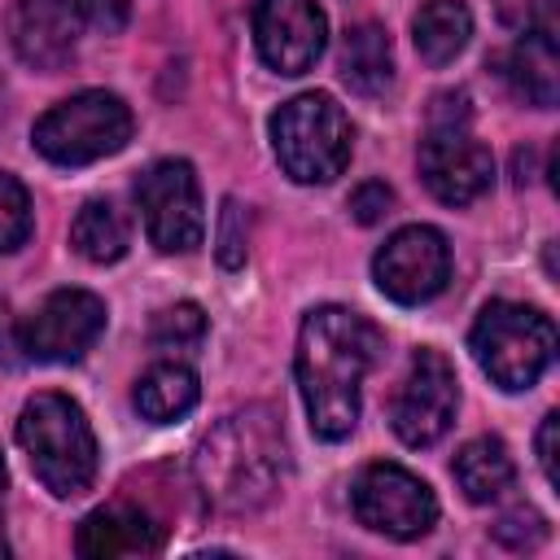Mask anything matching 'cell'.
I'll return each instance as SVG.
<instances>
[{"label":"cell","instance_id":"obj_31","mask_svg":"<svg viewBox=\"0 0 560 560\" xmlns=\"http://www.w3.org/2000/svg\"><path fill=\"white\" fill-rule=\"evenodd\" d=\"M4 490H9V468H4V455H0V499H4Z\"/></svg>","mask_w":560,"mask_h":560},{"label":"cell","instance_id":"obj_22","mask_svg":"<svg viewBox=\"0 0 560 560\" xmlns=\"http://www.w3.org/2000/svg\"><path fill=\"white\" fill-rule=\"evenodd\" d=\"M201 337H206V315L197 302H175V306L158 311L153 328H149V341L158 350H192Z\"/></svg>","mask_w":560,"mask_h":560},{"label":"cell","instance_id":"obj_13","mask_svg":"<svg viewBox=\"0 0 560 560\" xmlns=\"http://www.w3.org/2000/svg\"><path fill=\"white\" fill-rule=\"evenodd\" d=\"M328 39L324 9L315 0H254L258 57L280 74H306Z\"/></svg>","mask_w":560,"mask_h":560},{"label":"cell","instance_id":"obj_9","mask_svg":"<svg viewBox=\"0 0 560 560\" xmlns=\"http://www.w3.org/2000/svg\"><path fill=\"white\" fill-rule=\"evenodd\" d=\"M350 503H354V516L359 525L385 534V538H420L433 529L438 521V499L433 490L398 468V464H368L359 477H354V490H350Z\"/></svg>","mask_w":560,"mask_h":560},{"label":"cell","instance_id":"obj_29","mask_svg":"<svg viewBox=\"0 0 560 560\" xmlns=\"http://www.w3.org/2000/svg\"><path fill=\"white\" fill-rule=\"evenodd\" d=\"M556 433H560V416H542L538 424V464H542V477L547 486H560V472H556Z\"/></svg>","mask_w":560,"mask_h":560},{"label":"cell","instance_id":"obj_3","mask_svg":"<svg viewBox=\"0 0 560 560\" xmlns=\"http://www.w3.org/2000/svg\"><path fill=\"white\" fill-rule=\"evenodd\" d=\"M18 442L31 459V472L57 499H74L96 477V438L83 407L57 389L26 398L18 416Z\"/></svg>","mask_w":560,"mask_h":560},{"label":"cell","instance_id":"obj_24","mask_svg":"<svg viewBox=\"0 0 560 560\" xmlns=\"http://www.w3.org/2000/svg\"><path fill=\"white\" fill-rule=\"evenodd\" d=\"M490 534H494V542H503L508 551H534V547L547 538V521H542L534 508H516V512L499 516V521L490 525Z\"/></svg>","mask_w":560,"mask_h":560},{"label":"cell","instance_id":"obj_17","mask_svg":"<svg viewBox=\"0 0 560 560\" xmlns=\"http://www.w3.org/2000/svg\"><path fill=\"white\" fill-rule=\"evenodd\" d=\"M337 66H341V79L350 83V92L381 96L394 83V48H389V35L376 22L350 26L346 39H341Z\"/></svg>","mask_w":560,"mask_h":560},{"label":"cell","instance_id":"obj_28","mask_svg":"<svg viewBox=\"0 0 560 560\" xmlns=\"http://www.w3.org/2000/svg\"><path fill=\"white\" fill-rule=\"evenodd\" d=\"M83 22L92 26H105V31H118L127 22V0H66Z\"/></svg>","mask_w":560,"mask_h":560},{"label":"cell","instance_id":"obj_6","mask_svg":"<svg viewBox=\"0 0 560 560\" xmlns=\"http://www.w3.org/2000/svg\"><path fill=\"white\" fill-rule=\"evenodd\" d=\"M271 149L289 179L328 184L350 162V118L328 92H302L271 114Z\"/></svg>","mask_w":560,"mask_h":560},{"label":"cell","instance_id":"obj_5","mask_svg":"<svg viewBox=\"0 0 560 560\" xmlns=\"http://www.w3.org/2000/svg\"><path fill=\"white\" fill-rule=\"evenodd\" d=\"M468 350L481 363V372L516 394L529 389L556 359V328L542 311L521 306V302H486L472 332H468Z\"/></svg>","mask_w":560,"mask_h":560},{"label":"cell","instance_id":"obj_27","mask_svg":"<svg viewBox=\"0 0 560 560\" xmlns=\"http://www.w3.org/2000/svg\"><path fill=\"white\" fill-rule=\"evenodd\" d=\"M389 206H394V192H389L385 179H368V184H359V188L350 192V214H354L359 223H376V219H385Z\"/></svg>","mask_w":560,"mask_h":560},{"label":"cell","instance_id":"obj_14","mask_svg":"<svg viewBox=\"0 0 560 560\" xmlns=\"http://www.w3.org/2000/svg\"><path fill=\"white\" fill-rule=\"evenodd\" d=\"M83 18L66 0H18L9 9V39L35 70H61L74 57Z\"/></svg>","mask_w":560,"mask_h":560},{"label":"cell","instance_id":"obj_23","mask_svg":"<svg viewBox=\"0 0 560 560\" xmlns=\"http://www.w3.org/2000/svg\"><path fill=\"white\" fill-rule=\"evenodd\" d=\"M31 236V197L26 188L0 171V254H13Z\"/></svg>","mask_w":560,"mask_h":560},{"label":"cell","instance_id":"obj_30","mask_svg":"<svg viewBox=\"0 0 560 560\" xmlns=\"http://www.w3.org/2000/svg\"><path fill=\"white\" fill-rule=\"evenodd\" d=\"M13 350H18V328L9 319V302L0 298V359H13Z\"/></svg>","mask_w":560,"mask_h":560},{"label":"cell","instance_id":"obj_21","mask_svg":"<svg viewBox=\"0 0 560 560\" xmlns=\"http://www.w3.org/2000/svg\"><path fill=\"white\" fill-rule=\"evenodd\" d=\"M127 241H131V232L114 201H88L70 223V245L88 262H118L127 254Z\"/></svg>","mask_w":560,"mask_h":560},{"label":"cell","instance_id":"obj_15","mask_svg":"<svg viewBox=\"0 0 560 560\" xmlns=\"http://www.w3.org/2000/svg\"><path fill=\"white\" fill-rule=\"evenodd\" d=\"M162 525L131 508V503H109V508H96L92 516H83L79 525V556H96V560H109V556H153L162 551Z\"/></svg>","mask_w":560,"mask_h":560},{"label":"cell","instance_id":"obj_18","mask_svg":"<svg viewBox=\"0 0 560 560\" xmlns=\"http://www.w3.org/2000/svg\"><path fill=\"white\" fill-rule=\"evenodd\" d=\"M451 472H455V481H459V490H464L468 503H494L516 481L512 455H508V446L499 438H472V442H464L459 455H455V464H451Z\"/></svg>","mask_w":560,"mask_h":560},{"label":"cell","instance_id":"obj_20","mask_svg":"<svg viewBox=\"0 0 560 560\" xmlns=\"http://www.w3.org/2000/svg\"><path fill=\"white\" fill-rule=\"evenodd\" d=\"M197 407V376L184 363H158L136 381V411L149 424H171Z\"/></svg>","mask_w":560,"mask_h":560},{"label":"cell","instance_id":"obj_16","mask_svg":"<svg viewBox=\"0 0 560 560\" xmlns=\"http://www.w3.org/2000/svg\"><path fill=\"white\" fill-rule=\"evenodd\" d=\"M508 79L512 92L538 109L556 105L560 92V57H556V31H525L521 44L508 52Z\"/></svg>","mask_w":560,"mask_h":560},{"label":"cell","instance_id":"obj_10","mask_svg":"<svg viewBox=\"0 0 560 560\" xmlns=\"http://www.w3.org/2000/svg\"><path fill=\"white\" fill-rule=\"evenodd\" d=\"M101 332L105 302L88 289H57L18 324V346L39 363H74L96 346Z\"/></svg>","mask_w":560,"mask_h":560},{"label":"cell","instance_id":"obj_32","mask_svg":"<svg viewBox=\"0 0 560 560\" xmlns=\"http://www.w3.org/2000/svg\"><path fill=\"white\" fill-rule=\"evenodd\" d=\"M0 556H9V538H4V529H0Z\"/></svg>","mask_w":560,"mask_h":560},{"label":"cell","instance_id":"obj_8","mask_svg":"<svg viewBox=\"0 0 560 560\" xmlns=\"http://www.w3.org/2000/svg\"><path fill=\"white\" fill-rule=\"evenodd\" d=\"M136 206L144 219L149 241L162 254H188L206 236L201 188L184 158H162L136 179Z\"/></svg>","mask_w":560,"mask_h":560},{"label":"cell","instance_id":"obj_19","mask_svg":"<svg viewBox=\"0 0 560 560\" xmlns=\"http://www.w3.org/2000/svg\"><path fill=\"white\" fill-rule=\"evenodd\" d=\"M472 35V13L464 0H424L420 13L411 18V39L416 52L429 66H446L468 48Z\"/></svg>","mask_w":560,"mask_h":560},{"label":"cell","instance_id":"obj_25","mask_svg":"<svg viewBox=\"0 0 560 560\" xmlns=\"http://www.w3.org/2000/svg\"><path fill=\"white\" fill-rule=\"evenodd\" d=\"M219 262L228 267V271H236L241 262H245V241H249V223H245V210H241V201H223V210H219Z\"/></svg>","mask_w":560,"mask_h":560},{"label":"cell","instance_id":"obj_1","mask_svg":"<svg viewBox=\"0 0 560 560\" xmlns=\"http://www.w3.org/2000/svg\"><path fill=\"white\" fill-rule=\"evenodd\" d=\"M381 359V332L346 306H319L302 319L298 332V389L311 416L315 438L341 442L359 424L363 376Z\"/></svg>","mask_w":560,"mask_h":560},{"label":"cell","instance_id":"obj_4","mask_svg":"<svg viewBox=\"0 0 560 560\" xmlns=\"http://www.w3.org/2000/svg\"><path fill=\"white\" fill-rule=\"evenodd\" d=\"M420 175L442 206H468L490 188L494 158L472 136L468 92H438L433 96L424 140H420Z\"/></svg>","mask_w":560,"mask_h":560},{"label":"cell","instance_id":"obj_7","mask_svg":"<svg viewBox=\"0 0 560 560\" xmlns=\"http://www.w3.org/2000/svg\"><path fill=\"white\" fill-rule=\"evenodd\" d=\"M31 140L57 166H88V162L118 153L131 140V109L122 105V96L105 88H88V92L57 101L35 122Z\"/></svg>","mask_w":560,"mask_h":560},{"label":"cell","instance_id":"obj_2","mask_svg":"<svg viewBox=\"0 0 560 560\" xmlns=\"http://www.w3.org/2000/svg\"><path fill=\"white\" fill-rule=\"evenodd\" d=\"M284 468H289L284 429L271 407L232 411L201 438L192 455L201 494L219 512H232V516H245L271 503L284 481Z\"/></svg>","mask_w":560,"mask_h":560},{"label":"cell","instance_id":"obj_12","mask_svg":"<svg viewBox=\"0 0 560 560\" xmlns=\"http://www.w3.org/2000/svg\"><path fill=\"white\" fill-rule=\"evenodd\" d=\"M455 407H459V385H455V368L446 363V354L416 350L394 394V407H389L394 433L407 446H433L451 429Z\"/></svg>","mask_w":560,"mask_h":560},{"label":"cell","instance_id":"obj_11","mask_svg":"<svg viewBox=\"0 0 560 560\" xmlns=\"http://www.w3.org/2000/svg\"><path fill=\"white\" fill-rule=\"evenodd\" d=\"M372 276H376V289L398 306H420V302L438 298L446 289V276H451L446 236L438 228H424V223L398 228L376 249Z\"/></svg>","mask_w":560,"mask_h":560},{"label":"cell","instance_id":"obj_26","mask_svg":"<svg viewBox=\"0 0 560 560\" xmlns=\"http://www.w3.org/2000/svg\"><path fill=\"white\" fill-rule=\"evenodd\" d=\"M494 13L516 31H556V0H494Z\"/></svg>","mask_w":560,"mask_h":560}]
</instances>
